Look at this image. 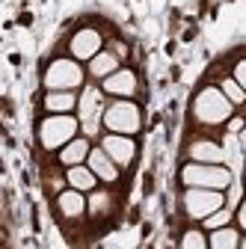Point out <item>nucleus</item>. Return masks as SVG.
<instances>
[{
  "instance_id": "nucleus-1",
  "label": "nucleus",
  "mask_w": 246,
  "mask_h": 249,
  "mask_svg": "<svg viewBox=\"0 0 246 249\" xmlns=\"http://www.w3.org/2000/svg\"><path fill=\"white\" fill-rule=\"evenodd\" d=\"M234 113V107L228 104V98L217 86H205L199 89V95L193 98V116L202 122V124H223L228 122Z\"/></svg>"
},
{
  "instance_id": "nucleus-2",
  "label": "nucleus",
  "mask_w": 246,
  "mask_h": 249,
  "mask_svg": "<svg viewBox=\"0 0 246 249\" xmlns=\"http://www.w3.org/2000/svg\"><path fill=\"white\" fill-rule=\"evenodd\" d=\"M77 128H80V122L74 116H69V113H51L39 124V142H42V148L56 151V148H63L69 140H74Z\"/></svg>"
},
{
  "instance_id": "nucleus-3",
  "label": "nucleus",
  "mask_w": 246,
  "mask_h": 249,
  "mask_svg": "<svg viewBox=\"0 0 246 249\" xmlns=\"http://www.w3.org/2000/svg\"><path fill=\"white\" fill-rule=\"evenodd\" d=\"M184 187H202V190H226L231 187V172L220 163H187L181 169Z\"/></svg>"
},
{
  "instance_id": "nucleus-4",
  "label": "nucleus",
  "mask_w": 246,
  "mask_h": 249,
  "mask_svg": "<svg viewBox=\"0 0 246 249\" xmlns=\"http://www.w3.org/2000/svg\"><path fill=\"white\" fill-rule=\"evenodd\" d=\"M42 83H45L48 92H71V89L83 86V69H80L77 59L59 56V59H53L51 66L45 69Z\"/></svg>"
},
{
  "instance_id": "nucleus-5",
  "label": "nucleus",
  "mask_w": 246,
  "mask_h": 249,
  "mask_svg": "<svg viewBox=\"0 0 246 249\" xmlns=\"http://www.w3.org/2000/svg\"><path fill=\"white\" fill-rule=\"evenodd\" d=\"M101 122L110 134H122V137H131L142 128V116L140 107L131 101H116L107 110H101Z\"/></svg>"
},
{
  "instance_id": "nucleus-6",
  "label": "nucleus",
  "mask_w": 246,
  "mask_h": 249,
  "mask_svg": "<svg viewBox=\"0 0 246 249\" xmlns=\"http://www.w3.org/2000/svg\"><path fill=\"white\" fill-rule=\"evenodd\" d=\"M223 205H226L223 190H202V187H187V193H184V211H187V216H193V220H205L208 213L220 211Z\"/></svg>"
},
{
  "instance_id": "nucleus-7",
  "label": "nucleus",
  "mask_w": 246,
  "mask_h": 249,
  "mask_svg": "<svg viewBox=\"0 0 246 249\" xmlns=\"http://www.w3.org/2000/svg\"><path fill=\"white\" fill-rule=\"evenodd\" d=\"M74 107H77V122L83 124V134L95 137L98 124H101V110H104L101 107V89H95V86L83 89V95H80V101Z\"/></svg>"
},
{
  "instance_id": "nucleus-8",
  "label": "nucleus",
  "mask_w": 246,
  "mask_h": 249,
  "mask_svg": "<svg viewBox=\"0 0 246 249\" xmlns=\"http://www.w3.org/2000/svg\"><path fill=\"white\" fill-rule=\"evenodd\" d=\"M101 151L116 163V166H128L137 158V142L131 137H122V134H107L101 140Z\"/></svg>"
},
{
  "instance_id": "nucleus-9",
  "label": "nucleus",
  "mask_w": 246,
  "mask_h": 249,
  "mask_svg": "<svg viewBox=\"0 0 246 249\" xmlns=\"http://www.w3.org/2000/svg\"><path fill=\"white\" fill-rule=\"evenodd\" d=\"M101 45H104V39H101L98 30L83 27V30H77V33L71 36L69 51H71V56H74V59H92V56L101 51Z\"/></svg>"
},
{
  "instance_id": "nucleus-10",
  "label": "nucleus",
  "mask_w": 246,
  "mask_h": 249,
  "mask_svg": "<svg viewBox=\"0 0 246 249\" xmlns=\"http://www.w3.org/2000/svg\"><path fill=\"white\" fill-rule=\"evenodd\" d=\"M104 92L116 98H131L137 92V74L131 69H116L113 74L104 77Z\"/></svg>"
},
{
  "instance_id": "nucleus-11",
  "label": "nucleus",
  "mask_w": 246,
  "mask_h": 249,
  "mask_svg": "<svg viewBox=\"0 0 246 249\" xmlns=\"http://www.w3.org/2000/svg\"><path fill=\"white\" fill-rule=\"evenodd\" d=\"M86 166H89V172L95 175L98 181L113 184V181L119 178V166L107 158V154H104L101 148H89V154H86Z\"/></svg>"
},
{
  "instance_id": "nucleus-12",
  "label": "nucleus",
  "mask_w": 246,
  "mask_h": 249,
  "mask_svg": "<svg viewBox=\"0 0 246 249\" xmlns=\"http://www.w3.org/2000/svg\"><path fill=\"white\" fill-rule=\"evenodd\" d=\"M187 154H190L193 163H220V160L226 158L223 148H220L217 142H211V140H196Z\"/></svg>"
},
{
  "instance_id": "nucleus-13",
  "label": "nucleus",
  "mask_w": 246,
  "mask_h": 249,
  "mask_svg": "<svg viewBox=\"0 0 246 249\" xmlns=\"http://www.w3.org/2000/svg\"><path fill=\"white\" fill-rule=\"evenodd\" d=\"M66 181H69V187L71 190H77V193H92L98 187V178L89 172V166H83V163H77V166H69V172H66Z\"/></svg>"
},
{
  "instance_id": "nucleus-14",
  "label": "nucleus",
  "mask_w": 246,
  "mask_h": 249,
  "mask_svg": "<svg viewBox=\"0 0 246 249\" xmlns=\"http://www.w3.org/2000/svg\"><path fill=\"white\" fill-rule=\"evenodd\" d=\"M86 154H89V140L86 137H74V140H69L63 148H59V163L77 166V163L86 160Z\"/></svg>"
},
{
  "instance_id": "nucleus-15",
  "label": "nucleus",
  "mask_w": 246,
  "mask_h": 249,
  "mask_svg": "<svg viewBox=\"0 0 246 249\" xmlns=\"http://www.w3.org/2000/svg\"><path fill=\"white\" fill-rule=\"evenodd\" d=\"M56 205H59V213L69 216V220H77V216H83V211H86V199H83V193H77V190L59 193Z\"/></svg>"
},
{
  "instance_id": "nucleus-16",
  "label": "nucleus",
  "mask_w": 246,
  "mask_h": 249,
  "mask_svg": "<svg viewBox=\"0 0 246 249\" xmlns=\"http://www.w3.org/2000/svg\"><path fill=\"white\" fill-rule=\"evenodd\" d=\"M119 69V56L116 53H110V51H98L95 56H92L89 59V74L92 77H107V74H113Z\"/></svg>"
},
{
  "instance_id": "nucleus-17",
  "label": "nucleus",
  "mask_w": 246,
  "mask_h": 249,
  "mask_svg": "<svg viewBox=\"0 0 246 249\" xmlns=\"http://www.w3.org/2000/svg\"><path fill=\"white\" fill-rule=\"evenodd\" d=\"M237 246H240V234L237 229H228V226L213 229L208 237V249H237Z\"/></svg>"
},
{
  "instance_id": "nucleus-18",
  "label": "nucleus",
  "mask_w": 246,
  "mask_h": 249,
  "mask_svg": "<svg viewBox=\"0 0 246 249\" xmlns=\"http://www.w3.org/2000/svg\"><path fill=\"white\" fill-rule=\"evenodd\" d=\"M42 104L48 113H71L77 98H74V92H48Z\"/></svg>"
},
{
  "instance_id": "nucleus-19",
  "label": "nucleus",
  "mask_w": 246,
  "mask_h": 249,
  "mask_svg": "<svg viewBox=\"0 0 246 249\" xmlns=\"http://www.w3.org/2000/svg\"><path fill=\"white\" fill-rule=\"evenodd\" d=\"M228 223H231V211H228L226 205H223L220 211H213V213L205 216V229H211V231H213V229H223V226H228Z\"/></svg>"
},
{
  "instance_id": "nucleus-20",
  "label": "nucleus",
  "mask_w": 246,
  "mask_h": 249,
  "mask_svg": "<svg viewBox=\"0 0 246 249\" xmlns=\"http://www.w3.org/2000/svg\"><path fill=\"white\" fill-rule=\"evenodd\" d=\"M220 92H223V95L228 98V104H231V107L243 104V86H237L231 77H228V80H223V89H220Z\"/></svg>"
},
{
  "instance_id": "nucleus-21",
  "label": "nucleus",
  "mask_w": 246,
  "mask_h": 249,
  "mask_svg": "<svg viewBox=\"0 0 246 249\" xmlns=\"http://www.w3.org/2000/svg\"><path fill=\"white\" fill-rule=\"evenodd\" d=\"M181 249H208V237L196 229H190L187 234L181 237Z\"/></svg>"
},
{
  "instance_id": "nucleus-22",
  "label": "nucleus",
  "mask_w": 246,
  "mask_h": 249,
  "mask_svg": "<svg viewBox=\"0 0 246 249\" xmlns=\"http://www.w3.org/2000/svg\"><path fill=\"white\" fill-rule=\"evenodd\" d=\"M89 208H92V213H104V211L110 208V196H107V193H92Z\"/></svg>"
},
{
  "instance_id": "nucleus-23",
  "label": "nucleus",
  "mask_w": 246,
  "mask_h": 249,
  "mask_svg": "<svg viewBox=\"0 0 246 249\" xmlns=\"http://www.w3.org/2000/svg\"><path fill=\"white\" fill-rule=\"evenodd\" d=\"M237 86H243V80H246V66H243V62H237V66H234V77H231Z\"/></svg>"
}]
</instances>
